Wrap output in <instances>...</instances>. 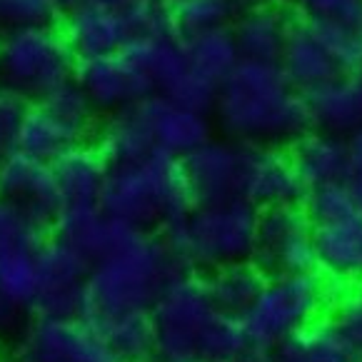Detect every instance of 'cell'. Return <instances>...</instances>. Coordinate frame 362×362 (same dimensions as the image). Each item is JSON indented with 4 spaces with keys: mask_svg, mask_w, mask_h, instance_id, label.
Listing matches in <instances>:
<instances>
[{
    "mask_svg": "<svg viewBox=\"0 0 362 362\" xmlns=\"http://www.w3.org/2000/svg\"><path fill=\"white\" fill-rule=\"evenodd\" d=\"M260 210L233 197L220 203H192V208L163 230V240L185 270H215L252 260Z\"/></svg>",
    "mask_w": 362,
    "mask_h": 362,
    "instance_id": "obj_5",
    "label": "cell"
},
{
    "mask_svg": "<svg viewBox=\"0 0 362 362\" xmlns=\"http://www.w3.org/2000/svg\"><path fill=\"white\" fill-rule=\"evenodd\" d=\"M58 16L48 0H0V25L13 28L25 25H50Z\"/></svg>",
    "mask_w": 362,
    "mask_h": 362,
    "instance_id": "obj_36",
    "label": "cell"
},
{
    "mask_svg": "<svg viewBox=\"0 0 362 362\" xmlns=\"http://www.w3.org/2000/svg\"><path fill=\"white\" fill-rule=\"evenodd\" d=\"M308 21V18H303ZM320 45L327 50L342 75H355L362 65V35L355 23L337 21H308Z\"/></svg>",
    "mask_w": 362,
    "mask_h": 362,
    "instance_id": "obj_32",
    "label": "cell"
},
{
    "mask_svg": "<svg viewBox=\"0 0 362 362\" xmlns=\"http://www.w3.org/2000/svg\"><path fill=\"white\" fill-rule=\"evenodd\" d=\"M155 362H252V347L243 322L215 308L203 277L182 270L165 285L153 305Z\"/></svg>",
    "mask_w": 362,
    "mask_h": 362,
    "instance_id": "obj_1",
    "label": "cell"
},
{
    "mask_svg": "<svg viewBox=\"0 0 362 362\" xmlns=\"http://www.w3.org/2000/svg\"><path fill=\"white\" fill-rule=\"evenodd\" d=\"M300 18L308 21L355 23L362 18V0H290Z\"/></svg>",
    "mask_w": 362,
    "mask_h": 362,
    "instance_id": "obj_37",
    "label": "cell"
},
{
    "mask_svg": "<svg viewBox=\"0 0 362 362\" xmlns=\"http://www.w3.org/2000/svg\"><path fill=\"white\" fill-rule=\"evenodd\" d=\"M75 83L83 88L93 107L107 115L155 95L150 80L125 48L115 55L78 63Z\"/></svg>",
    "mask_w": 362,
    "mask_h": 362,
    "instance_id": "obj_13",
    "label": "cell"
},
{
    "mask_svg": "<svg viewBox=\"0 0 362 362\" xmlns=\"http://www.w3.org/2000/svg\"><path fill=\"white\" fill-rule=\"evenodd\" d=\"M55 238L68 243L73 250H78L88 260H98L110 245L117 223L103 213L100 205L93 208H63L53 220Z\"/></svg>",
    "mask_w": 362,
    "mask_h": 362,
    "instance_id": "obj_28",
    "label": "cell"
},
{
    "mask_svg": "<svg viewBox=\"0 0 362 362\" xmlns=\"http://www.w3.org/2000/svg\"><path fill=\"white\" fill-rule=\"evenodd\" d=\"M238 197L252 208L267 210L277 205H300L305 187L288 153L272 145L240 143Z\"/></svg>",
    "mask_w": 362,
    "mask_h": 362,
    "instance_id": "obj_12",
    "label": "cell"
},
{
    "mask_svg": "<svg viewBox=\"0 0 362 362\" xmlns=\"http://www.w3.org/2000/svg\"><path fill=\"white\" fill-rule=\"evenodd\" d=\"M8 362H125L83 317L37 315L13 335Z\"/></svg>",
    "mask_w": 362,
    "mask_h": 362,
    "instance_id": "obj_8",
    "label": "cell"
},
{
    "mask_svg": "<svg viewBox=\"0 0 362 362\" xmlns=\"http://www.w3.org/2000/svg\"><path fill=\"white\" fill-rule=\"evenodd\" d=\"M305 215L310 218V223H325V220H335L342 215L360 210L352 197L350 187L345 182H332V185L315 187V190L305 192Z\"/></svg>",
    "mask_w": 362,
    "mask_h": 362,
    "instance_id": "obj_34",
    "label": "cell"
},
{
    "mask_svg": "<svg viewBox=\"0 0 362 362\" xmlns=\"http://www.w3.org/2000/svg\"><path fill=\"white\" fill-rule=\"evenodd\" d=\"M48 3L55 8V11H70L73 6H78L80 0H48Z\"/></svg>",
    "mask_w": 362,
    "mask_h": 362,
    "instance_id": "obj_41",
    "label": "cell"
},
{
    "mask_svg": "<svg viewBox=\"0 0 362 362\" xmlns=\"http://www.w3.org/2000/svg\"><path fill=\"white\" fill-rule=\"evenodd\" d=\"M275 362H355V355L332 322H315L277 347Z\"/></svg>",
    "mask_w": 362,
    "mask_h": 362,
    "instance_id": "obj_30",
    "label": "cell"
},
{
    "mask_svg": "<svg viewBox=\"0 0 362 362\" xmlns=\"http://www.w3.org/2000/svg\"><path fill=\"white\" fill-rule=\"evenodd\" d=\"M143 107L150 120L158 153L182 160L213 140V123H210L208 112L175 105L160 95L145 98Z\"/></svg>",
    "mask_w": 362,
    "mask_h": 362,
    "instance_id": "obj_17",
    "label": "cell"
},
{
    "mask_svg": "<svg viewBox=\"0 0 362 362\" xmlns=\"http://www.w3.org/2000/svg\"><path fill=\"white\" fill-rule=\"evenodd\" d=\"M163 3H168V6H177L180 0H163Z\"/></svg>",
    "mask_w": 362,
    "mask_h": 362,
    "instance_id": "obj_44",
    "label": "cell"
},
{
    "mask_svg": "<svg viewBox=\"0 0 362 362\" xmlns=\"http://www.w3.org/2000/svg\"><path fill=\"white\" fill-rule=\"evenodd\" d=\"M25 110L28 103L21 95L0 86V158H6L18 148V133Z\"/></svg>",
    "mask_w": 362,
    "mask_h": 362,
    "instance_id": "obj_38",
    "label": "cell"
},
{
    "mask_svg": "<svg viewBox=\"0 0 362 362\" xmlns=\"http://www.w3.org/2000/svg\"><path fill=\"white\" fill-rule=\"evenodd\" d=\"M95 3H105V6L123 8V6H128V3H133V0H95Z\"/></svg>",
    "mask_w": 362,
    "mask_h": 362,
    "instance_id": "obj_42",
    "label": "cell"
},
{
    "mask_svg": "<svg viewBox=\"0 0 362 362\" xmlns=\"http://www.w3.org/2000/svg\"><path fill=\"white\" fill-rule=\"evenodd\" d=\"M0 203H11L53 223L60 210L50 163L13 150L0 158Z\"/></svg>",
    "mask_w": 362,
    "mask_h": 362,
    "instance_id": "obj_16",
    "label": "cell"
},
{
    "mask_svg": "<svg viewBox=\"0 0 362 362\" xmlns=\"http://www.w3.org/2000/svg\"><path fill=\"white\" fill-rule=\"evenodd\" d=\"M352 78H355L357 88H360V95H362V65H360V70H357V73H355V75H352Z\"/></svg>",
    "mask_w": 362,
    "mask_h": 362,
    "instance_id": "obj_43",
    "label": "cell"
},
{
    "mask_svg": "<svg viewBox=\"0 0 362 362\" xmlns=\"http://www.w3.org/2000/svg\"><path fill=\"white\" fill-rule=\"evenodd\" d=\"M182 53L190 65L192 73H197L210 86L220 88L225 78L238 68L243 60L240 48L235 43V35L230 28H218V30L195 33V35L180 37Z\"/></svg>",
    "mask_w": 362,
    "mask_h": 362,
    "instance_id": "obj_27",
    "label": "cell"
},
{
    "mask_svg": "<svg viewBox=\"0 0 362 362\" xmlns=\"http://www.w3.org/2000/svg\"><path fill=\"white\" fill-rule=\"evenodd\" d=\"M228 140L243 145L295 143L310 125L305 95L277 63L240 60L220 83L213 110Z\"/></svg>",
    "mask_w": 362,
    "mask_h": 362,
    "instance_id": "obj_2",
    "label": "cell"
},
{
    "mask_svg": "<svg viewBox=\"0 0 362 362\" xmlns=\"http://www.w3.org/2000/svg\"><path fill=\"white\" fill-rule=\"evenodd\" d=\"M88 272V257L60 238H48L37 252V288L30 310L43 317H80Z\"/></svg>",
    "mask_w": 362,
    "mask_h": 362,
    "instance_id": "obj_11",
    "label": "cell"
},
{
    "mask_svg": "<svg viewBox=\"0 0 362 362\" xmlns=\"http://www.w3.org/2000/svg\"><path fill=\"white\" fill-rule=\"evenodd\" d=\"M60 33L78 63L115 55L130 43L123 8L95 0H80L78 6L65 11Z\"/></svg>",
    "mask_w": 362,
    "mask_h": 362,
    "instance_id": "obj_14",
    "label": "cell"
},
{
    "mask_svg": "<svg viewBox=\"0 0 362 362\" xmlns=\"http://www.w3.org/2000/svg\"><path fill=\"white\" fill-rule=\"evenodd\" d=\"M327 308V288L317 272L267 275L260 298L240 320L257 352L277 350L285 340L320 322Z\"/></svg>",
    "mask_w": 362,
    "mask_h": 362,
    "instance_id": "obj_7",
    "label": "cell"
},
{
    "mask_svg": "<svg viewBox=\"0 0 362 362\" xmlns=\"http://www.w3.org/2000/svg\"><path fill=\"white\" fill-rule=\"evenodd\" d=\"M185 267L155 233L117 223L110 245L90 262L80 317L86 322L128 313H153L160 293Z\"/></svg>",
    "mask_w": 362,
    "mask_h": 362,
    "instance_id": "obj_3",
    "label": "cell"
},
{
    "mask_svg": "<svg viewBox=\"0 0 362 362\" xmlns=\"http://www.w3.org/2000/svg\"><path fill=\"white\" fill-rule=\"evenodd\" d=\"M277 65L283 68V73L288 75V80L300 93H308L327 83V80L342 75L335 60L320 45L313 28L303 18H298L290 28V35L285 40L283 55H280Z\"/></svg>",
    "mask_w": 362,
    "mask_h": 362,
    "instance_id": "obj_25",
    "label": "cell"
},
{
    "mask_svg": "<svg viewBox=\"0 0 362 362\" xmlns=\"http://www.w3.org/2000/svg\"><path fill=\"white\" fill-rule=\"evenodd\" d=\"M252 362H275V360H260V357H257V360H252Z\"/></svg>",
    "mask_w": 362,
    "mask_h": 362,
    "instance_id": "obj_45",
    "label": "cell"
},
{
    "mask_svg": "<svg viewBox=\"0 0 362 362\" xmlns=\"http://www.w3.org/2000/svg\"><path fill=\"white\" fill-rule=\"evenodd\" d=\"M240 0H180L173 6L177 35H195V33L230 28L238 18Z\"/></svg>",
    "mask_w": 362,
    "mask_h": 362,
    "instance_id": "obj_31",
    "label": "cell"
},
{
    "mask_svg": "<svg viewBox=\"0 0 362 362\" xmlns=\"http://www.w3.org/2000/svg\"><path fill=\"white\" fill-rule=\"evenodd\" d=\"M88 133L90 130L70 120L68 115H63L48 100H40L28 105L21 123V133H18L16 150L40 160V163H53L63 153L86 143Z\"/></svg>",
    "mask_w": 362,
    "mask_h": 362,
    "instance_id": "obj_18",
    "label": "cell"
},
{
    "mask_svg": "<svg viewBox=\"0 0 362 362\" xmlns=\"http://www.w3.org/2000/svg\"><path fill=\"white\" fill-rule=\"evenodd\" d=\"M180 165L192 203H220L238 197L240 143L213 138L182 158Z\"/></svg>",
    "mask_w": 362,
    "mask_h": 362,
    "instance_id": "obj_15",
    "label": "cell"
},
{
    "mask_svg": "<svg viewBox=\"0 0 362 362\" xmlns=\"http://www.w3.org/2000/svg\"><path fill=\"white\" fill-rule=\"evenodd\" d=\"M50 170H53L60 210L100 205L107 163L98 153L95 145L83 143L78 148L68 150V153H63L58 160L50 163Z\"/></svg>",
    "mask_w": 362,
    "mask_h": 362,
    "instance_id": "obj_21",
    "label": "cell"
},
{
    "mask_svg": "<svg viewBox=\"0 0 362 362\" xmlns=\"http://www.w3.org/2000/svg\"><path fill=\"white\" fill-rule=\"evenodd\" d=\"M203 280L215 308L228 315V317L243 320L250 313L255 300L260 298L262 288L267 283V275L252 260H245L215 267Z\"/></svg>",
    "mask_w": 362,
    "mask_h": 362,
    "instance_id": "obj_26",
    "label": "cell"
},
{
    "mask_svg": "<svg viewBox=\"0 0 362 362\" xmlns=\"http://www.w3.org/2000/svg\"><path fill=\"white\" fill-rule=\"evenodd\" d=\"M345 185L350 187L357 208L362 210V125L347 138V175Z\"/></svg>",
    "mask_w": 362,
    "mask_h": 362,
    "instance_id": "obj_39",
    "label": "cell"
},
{
    "mask_svg": "<svg viewBox=\"0 0 362 362\" xmlns=\"http://www.w3.org/2000/svg\"><path fill=\"white\" fill-rule=\"evenodd\" d=\"M303 95L313 130L347 140L362 125V95L352 75H337Z\"/></svg>",
    "mask_w": 362,
    "mask_h": 362,
    "instance_id": "obj_22",
    "label": "cell"
},
{
    "mask_svg": "<svg viewBox=\"0 0 362 362\" xmlns=\"http://www.w3.org/2000/svg\"><path fill=\"white\" fill-rule=\"evenodd\" d=\"M103 340L125 362H155V322L153 313H128L93 322Z\"/></svg>",
    "mask_w": 362,
    "mask_h": 362,
    "instance_id": "obj_29",
    "label": "cell"
},
{
    "mask_svg": "<svg viewBox=\"0 0 362 362\" xmlns=\"http://www.w3.org/2000/svg\"><path fill=\"white\" fill-rule=\"evenodd\" d=\"M78 60L55 25L13 28L0 37V86L40 103L73 83Z\"/></svg>",
    "mask_w": 362,
    "mask_h": 362,
    "instance_id": "obj_6",
    "label": "cell"
},
{
    "mask_svg": "<svg viewBox=\"0 0 362 362\" xmlns=\"http://www.w3.org/2000/svg\"><path fill=\"white\" fill-rule=\"evenodd\" d=\"M290 160L303 182L305 192L315 187L345 182L347 175V140L310 128L300 135L290 150Z\"/></svg>",
    "mask_w": 362,
    "mask_h": 362,
    "instance_id": "obj_24",
    "label": "cell"
},
{
    "mask_svg": "<svg viewBox=\"0 0 362 362\" xmlns=\"http://www.w3.org/2000/svg\"><path fill=\"white\" fill-rule=\"evenodd\" d=\"M95 148L107 163V168L140 163V160L158 153L143 100L117 112H110L103 123L100 133H98Z\"/></svg>",
    "mask_w": 362,
    "mask_h": 362,
    "instance_id": "obj_23",
    "label": "cell"
},
{
    "mask_svg": "<svg viewBox=\"0 0 362 362\" xmlns=\"http://www.w3.org/2000/svg\"><path fill=\"white\" fill-rule=\"evenodd\" d=\"M252 262L265 275H290V272H315L313 223L300 205H277L260 210Z\"/></svg>",
    "mask_w": 362,
    "mask_h": 362,
    "instance_id": "obj_10",
    "label": "cell"
},
{
    "mask_svg": "<svg viewBox=\"0 0 362 362\" xmlns=\"http://www.w3.org/2000/svg\"><path fill=\"white\" fill-rule=\"evenodd\" d=\"M332 325L345 337L347 347L355 355V362H362V283L352 285L332 305Z\"/></svg>",
    "mask_w": 362,
    "mask_h": 362,
    "instance_id": "obj_35",
    "label": "cell"
},
{
    "mask_svg": "<svg viewBox=\"0 0 362 362\" xmlns=\"http://www.w3.org/2000/svg\"><path fill=\"white\" fill-rule=\"evenodd\" d=\"M23 313H25V310H23L21 305L0 298V340H3V337H13L25 325V322H23Z\"/></svg>",
    "mask_w": 362,
    "mask_h": 362,
    "instance_id": "obj_40",
    "label": "cell"
},
{
    "mask_svg": "<svg viewBox=\"0 0 362 362\" xmlns=\"http://www.w3.org/2000/svg\"><path fill=\"white\" fill-rule=\"evenodd\" d=\"M100 208L110 220L155 233L175 225L192 208L177 158L155 153L140 163L107 168Z\"/></svg>",
    "mask_w": 362,
    "mask_h": 362,
    "instance_id": "obj_4",
    "label": "cell"
},
{
    "mask_svg": "<svg viewBox=\"0 0 362 362\" xmlns=\"http://www.w3.org/2000/svg\"><path fill=\"white\" fill-rule=\"evenodd\" d=\"M128 23L130 40H163V37H180L175 28L173 6L163 0H133L123 6Z\"/></svg>",
    "mask_w": 362,
    "mask_h": 362,
    "instance_id": "obj_33",
    "label": "cell"
},
{
    "mask_svg": "<svg viewBox=\"0 0 362 362\" xmlns=\"http://www.w3.org/2000/svg\"><path fill=\"white\" fill-rule=\"evenodd\" d=\"M48 220L0 203V298L33 308L37 288V252L48 240Z\"/></svg>",
    "mask_w": 362,
    "mask_h": 362,
    "instance_id": "obj_9",
    "label": "cell"
},
{
    "mask_svg": "<svg viewBox=\"0 0 362 362\" xmlns=\"http://www.w3.org/2000/svg\"><path fill=\"white\" fill-rule=\"evenodd\" d=\"M317 267L337 283H362V210L313 225Z\"/></svg>",
    "mask_w": 362,
    "mask_h": 362,
    "instance_id": "obj_19",
    "label": "cell"
},
{
    "mask_svg": "<svg viewBox=\"0 0 362 362\" xmlns=\"http://www.w3.org/2000/svg\"><path fill=\"white\" fill-rule=\"evenodd\" d=\"M295 18L285 6L277 3H252L243 8L230 25L243 60L277 63L283 55L285 40L290 35Z\"/></svg>",
    "mask_w": 362,
    "mask_h": 362,
    "instance_id": "obj_20",
    "label": "cell"
}]
</instances>
